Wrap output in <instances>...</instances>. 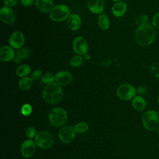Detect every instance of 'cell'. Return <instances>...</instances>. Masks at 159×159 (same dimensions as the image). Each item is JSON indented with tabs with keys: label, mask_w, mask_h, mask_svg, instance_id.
<instances>
[{
	"label": "cell",
	"mask_w": 159,
	"mask_h": 159,
	"mask_svg": "<svg viewBox=\"0 0 159 159\" xmlns=\"http://www.w3.org/2000/svg\"><path fill=\"white\" fill-rule=\"evenodd\" d=\"M137 90L135 87L129 83L120 84L117 89V97L122 101L132 99L136 95Z\"/></svg>",
	"instance_id": "obj_7"
},
{
	"label": "cell",
	"mask_w": 159,
	"mask_h": 159,
	"mask_svg": "<svg viewBox=\"0 0 159 159\" xmlns=\"http://www.w3.org/2000/svg\"><path fill=\"white\" fill-rule=\"evenodd\" d=\"M0 19L6 24H11L16 20V15L11 7L4 6L0 9Z\"/></svg>",
	"instance_id": "obj_10"
},
{
	"label": "cell",
	"mask_w": 159,
	"mask_h": 159,
	"mask_svg": "<svg viewBox=\"0 0 159 159\" xmlns=\"http://www.w3.org/2000/svg\"><path fill=\"white\" fill-rule=\"evenodd\" d=\"M35 6L42 12H48L53 7V0H35Z\"/></svg>",
	"instance_id": "obj_17"
},
{
	"label": "cell",
	"mask_w": 159,
	"mask_h": 159,
	"mask_svg": "<svg viewBox=\"0 0 159 159\" xmlns=\"http://www.w3.org/2000/svg\"><path fill=\"white\" fill-rule=\"evenodd\" d=\"M18 0H4V4L7 7H13L16 6Z\"/></svg>",
	"instance_id": "obj_31"
},
{
	"label": "cell",
	"mask_w": 159,
	"mask_h": 159,
	"mask_svg": "<svg viewBox=\"0 0 159 159\" xmlns=\"http://www.w3.org/2000/svg\"><path fill=\"white\" fill-rule=\"evenodd\" d=\"M24 42V35L20 31H16L13 32L9 39V43L10 46L15 49H19L22 48Z\"/></svg>",
	"instance_id": "obj_12"
},
{
	"label": "cell",
	"mask_w": 159,
	"mask_h": 159,
	"mask_svg": "<svg viewBox=\"0 0 159 159\" xmlns=\"http://www.w3.org/2000/svg\"><path fill=\"white\" fill-rule=\"evenodd\" d=\"M83 61V58L81 57V55H76L71 57V58L70 60V64L71 66L73 67H78L80 66Z\"/></svg>",
	"instance_id": "obj_25"
},
{
	"label": "cell",
	"mask_w": 159,
	"mask_h": 159,
	"mask_svg": "<svg viewBox=\"0 0 159 159\" xmlns=\"http://www.w3.org/2000/svg\"><path fill=\"white\" fill-rule=\"evenodd\" d=\"M111 1H114V2H119V1H120V0H111Z\"/></svg>",
	"instance_id": "obj_36"
},
{
	"label": "cell",
	"mask_w": 159,
	"mask_h": 159,
	"mask_svg": "<svg viewBox=\"0 0 159 159\" xmlns=\"http://www.w3.org/2000/svg\"><path fill=\"white\" fill-rule=\"evenodd\" d=\"M98 22L99 26L102 30H107L110 26V20L108 17L104 14H101L98 16Z\"/></svg>",
	"instance_id": "obj_22"
},
{
	"label": "cell",
	"mask_w": 159,
	"mask_h": 159,
	"mask_svg": "<svg viewBox=\"0 0 159 159\" xmlns=\"http://www.w3.org/2000/svg\"><path fill=\"white\" fill-rule=\"evenodd\" d=\"M157 112H158V115H159V109H158V111H157Z\"/></svg>",
	"instance_id": "obj_38"
},
{
	"label": "cell",
	"mask_w": 159,
	"mask_h": 159,
	"mask_svg": "<svg viewBox=\"0 0 159 159\" xmlns=\"http://www.w3.org/2000/svg\"><path fill=\"white\" fill-rule=\"evenodd\" d=\"M34 141L36 145L39 148L48 149L53 145L54 139L51 133L47 131H41L36 134Z\"/></svg>",
	"instance_id": "obj_6"
},
{
	"label": "cell",
	"mask_w": 159,
	"mask_h": 159,
	"mask_svg": "<svg viewBox=\"0 0 159 159\" xmlns=\"http://www.w3.org/2000/svg\"><path fill=\"white\" fill-rule=\"evenodd\" d=\"M74 129L77 134H83L88 130V125L86 122H80L75 125Z\"/></svg>",
	"instance_id": "obj_24"
},
{
	"label": "cell",
	"mask_w": 159,
	"mask_h": 159,
	"mask_svg": "<svg viewBox=\"0 0 159 159\" xmlns=\"http://www.w3.org/2000/svg\"><path fill=\"white\" fill-rule=\"evenodd\" d=\"M81 24V19L77 14H71L67 19V25L72 31L78 30Z\"/></svg>",
	"instance_id": "obj_16"
},
{
	"label": "cell",
	"mask_w": 159,
	"mask_h": 159,
	"mask_svg": "<svg viewBox=\"0 0 159 159\" xmlns=\"http://www.w3.org/2000/svg\"><path fill=\"white\" fill-rule=\"evenodd\" d=\"M87 7L93 14H101L104 8V0H88Z\"/></svg>",
	"instance_id": "obj_15"
},
{
	"label": "cell",
	"mask_w": 159,
	"mask_h": 159,
	"mask_svg": "<svg viewBox=\"0 0 159 159\" xmlns=\"http://www.w3.org/2000/svg\"><path fill=\"white\" fill-rule=\"evenodd\" d=\"M19 88L22 90H27L33 85V80L29 77H23L19 81Z\"/></svg>",
	"instance_id": "obj_21"
},
{
	"label": "cell",
	"mask_w": 159,
	"mask_h": 159,
	"mask_svg": "<svg viewBox=\"0 0 159 159\" xmlns=\"http://www.w3.org/2000/svg\"><path fill=\"white\" fill-rule=\"evenodd\" d=\"M55 75H53L52 73H47L42 76L41 80L43 83L48 84L53 83L55 81Z\"/></svg>",
	"instance_id": "obj_26"
},
{
	"label": "cell",
	"mask_w": 159,
	"mask_h": 159,
	"mask_svg": "<svg viewBox=\"0 0 159 159\" xmlns=\"http://www.w3.org/2000/svg\"><path fill=\"white\" fill-rule=\"evenodd\" d=\"M35 0H20V3L23 6L29 7L32 5Z\"/></svg>",
	"instance_id": "obj_32"
},
{
	"label": "cell",
	"mask_w": 159,
	"mask_h": 159,
	"mask_svg": "<svg viewBox=\"0 0 159 159\" xmlns=\"http://www.w3.org/2000/svg\"><path fill=\"white\" fill-rule=\"evenodd\" d=\"M63 96V90L61 86L55 82L48 84L43 90V99L48 104H57L61 101Z\"/></svg>",
	"instance_id": "obj_2"
},
{
	"label": "cell",
	"mask_w": 159,
	"mask_h": 159,
	"mask_svg": "<svg viewBox=\"0 0 159 159\" xmlns=\"http://www.w3.org/2000/svg\"><path fill=\"white\" fill-rule=\"evenodd\" d=\"M157 102H158V105H159V95H158V98H157Z\"/></svg>",
	"instance_id": "obj_37"
},
{
	"label": "cell",
	"mask_w": 159,
	"mask_h": 159,
	"mask_svg": "<svg viewBox=\"0 0 159 159\" xmlns=\"http://www.w3.org/2000/svg\"><path fill=\"white\" fill-rule=\"evenodd\" d=\"M72 48L73 52L80 55H84L88 50V44L86 40L83 37H76L73 41Z\"/></svg>",
	"instance_id": "obj_8"
},
{
	"label": "cell",
	"mask_w": 159,
	"mask_h": 159,
	"mask_svg": "<svg viewBox=\"0 0 159 159\" xmlns=\"http://www.w3.org/2000/svg\"><path fill=\"white\" fill-rule=\"evenodd\" d=\"M68 116L66 111L62 107L53 108L49 113L50 123L55 127H62L66 122Z\"/></svg>",
	"instance_id": "obj_4"
},
{
	"label": "cell",
	"mask_w": 159,
	"mask_h": 159,
	"mask_svg": "<svg viewBox=\"0 0 159 159\" xmlns=\"http://www.w3.org/2000/svg\"><path fill=\"white\" fill-rule=\"evenodd\" d=\"M60 140L64 143H70L73 141L76 136L74 127L69 125L62 127L59 132Z\"/></svg>",
	"instance_id": "obj_9"
},
{
	"label": "cell",
	"mask_w": 159,
	"mask_h": 159,
	"mask_svg": "<svg viewBox=\"0 0 159 159\" xmlns=\"http://www.w3.org/2000/svg\"><path fill=\"white\" fill-rule=\"evenodd\" d=\"M140 19H141L142 24H147V22L148 21V17L147 15L143 14V16H142Z\"/></svg>",
	"instance_id": "obj_33"
},
{
	"label": "cell",
	"mask_w": 159,
	"mask_h": 159,
	"mask_svg": "<svg viewBox=\"0 0 159 159\" xmlns=\"http://www.w3.org/2000/svg\"><path fill=\"white\" fill-rule=\"evenodd\" d=\"M142 124L148 131H154L159 126V115L155 110H148L142 116Z\"/></svg>",
	"instance_id": "obj_3"
},
{
	"label": "cell",
	"mask_w": 159,
	"mask_h": 159,
	"mask_svg": "<svg viewBox=\"0 0 159 159\" xmlns=\"http://www.w3.org/2000/svg\"><path fill=\"white\" fill-rule=\"evenodd\" d=\"M158 149H159V143H158Z\"/></svg>",
	"instance_id": "obj_39"
},
{
	"label": "cell",
	"mask_w": 159,
	"mask_h": 159,
	"mask_svg": "<svg viewBox=\"0 0 159 159\" xmlns=\"http://www.w3.org/2000/svg\"><path fill=\"white\" fill-rule=\"evenodd\" d=\"M30 55V51L28 48H20L17 49L14 58V61L16 63H20L22 59L27 58Z\"/></svg>",
	"instance_id": "obj_20"
},
{
	"label": "cell",
	"mask_w": 159,
	"mask_h": 159,
	"mask_svg": "<svg viewBox=\"0 0 159 159\" xmlns=\"http://www.w3.org/2000/svg\"><path fill=\"white\" fill-rule=\"evenodd\" d=\"M36 144L35 141L31 139H27L23 142L21 145L20 152L25 158H30L33 156L35 152Z\"/></svg>",
	"instance_id": "obj_11"
},
{
	"label": "cell",
	"mask_w": 159,
	"mask_h": 159,
	"mask_svg": "<svg viewBox=\"0 0 159 159\" xmlns=\"http://www.w3.org/2000/svg\"><path fill=\"white\" fill-rule=\"evenodd\" d=\"M42 72L41 70H36L35 71H34L31 75V78L33 80H37L39 78H42Z\"/></svg>",
	"instance_id": "obj_29"
},
{
	"label": "cell",
	"mask_w": 159,
	"mask_h": 159,
	"mask_svg": "<svg viewBox=\"0 0 159 159\" xmlns=\"http://www.w3.org/2000/svg\"><path fill=\"white\" fill-rule=\"evenodd\" d=\"M84 59H86V60H88V59H89V58H90V57H89V55H88L87 53H86V54H84Z\"/></svg>",
	"instance_id": "obj_34"
},
{
	"label": "cell",
	"mask_w": 159,
	"mask_h": 159,
	"mask_svg": "<svg viewBox=\"0 0 159 159\" xmlns=\"http://www.w3.org/2000/svg\"><path fill=\"white\" fill-rule=\"evenodd\" d=\"M152 25L155 28L159 29V12L154 15L152 19Z\"/></svg>",
	"instance_id": "obj_30"
},
{
	"label": "cell",
	"mask_w": 159,
	"mask_h": 159,
	"mask_svg": "<svg viewBox=\"0 0 159 159\" xmlns=\"http://www.w3.org/2000/svg\"><path fill=\"white\" fill-rule=\"evenodd\" d=\"M157 133H158V136H159V126H158V129H157Z\"/></svg>",
	"instance_id": "obj_35"
},
{
	"label": "cell",
	"mask_w": 159,
	"mask_h": 159,
	"mask_svg": "<svg viewBox=\"0 0 159 159\" xmlns=\"http://www.w3.org/2000/svg\"><path fill=\"white\" fill-rule=\"evenodd\" d=\"M111 11L114 16L117 17H122L127 11V5L124 2H117L112 6Z\"/></svg>",
	"instance_id": "obj_18"
},
{
	"label": "cell",
	"mask_w": 159,
	"mask_h": 159,
	"mask_svg": "<svg viewBox=\"0 0 159 159\" xmlns=\"http://www.w3.org/2000/svg\"><path fill=\"white\" fill-rule=\"evenodd\" d=\"M31 68L29 65L24 64L19 66L16 69V74L18 76L23 78L26 77L27 75H29L30 73Z\"/></svg>",
	"instance_id": "obj_23"
},
{
	"label": "cell",
	"mask_w": 159,
	"mask_h": 159,
	"mask_svg": "<svg viewBox=\"0 0 159 159\" xmlns=\"http://www.w3.org/2000/svg\"><path fill=\"white\" fill-rule=\"evenodd\" d=\"M70 10L65 4H58L53 7L50 12V18L54 22H61L68 18Z\"/></svg>",
	"instance_id": "obj_5"
},
{
	"label": "cell",
	"mask_w": 159,
	"mask_h": 159,
	"mask_svg": "<svg viewBox=\"0 0 159 159\" xmlns=\"http://www.w3.org/2000/svg\"><path fill=\"white\" fill-rule=\"evenodd\" d=\"M25 132L26 136L30 139L35 138V137L36 135V130H35V128H34L33 127H28L25 129Z\"/></svg>",
	"instance_id": "obj_28"
},
{
	"label": "cell",
	"mask_w": 159,
	"mask_h": 159,
	"mask_svg": "<svg viewBox=\"0 0 159 159\" xmlns=\"http://www.w3.org/2000/svg\"><path fill=\"white\" fill-rule=\"evenodd\" d=\"M155 36L154 28L148 24H141L135 32V39L137 43L143 47L151 45L154 41Z\"/></svg>",
	"instance_id": "obj_1"
},
{
	"label": "cell",
	"mask_w": 159,
	"mask_h": 159,
	"mask_svg": "<svg viewBox=\"0 0 159 159\" xmlns=\"http://www.w3.org/2000/svg\"><path fill=\"white\" fill-rule=\"evenodd\" d=\"M55 81L61 86L70 84L73 79L72 75L68 71H61L55 75Z\"/></svg>",
	"instance_id": "obj_13"
},
{
	"label": "cell",
	"mask_w": 159,
	"mask_h": 159,
	"mask_svg": "<svg viewBox=\"0 0 159 159\" xmlns=\"http://www.w3.org/2000/svg\"><path fill=\"white\" fill-rule=\"evenodd\" d=\"M21 114L24 116H29L32 112V106L29 104H24L20 108Z\"/></svg>",
	"instance_id": "obj_27"
},
{
	"label": "cell",
	"mask_w": 159,
	"mask_h": 159,
	"mask_svg": "<svg viewBox=\"0 0 159 159\" xmlns=\"http://www.w3.org/2000/svg\"><path fill=\"white\" fill-rule=\"evenodd\" d=\"M132 104L135 110L137 111H142L145 109L147 102L145 99L141 96H135L132 99Z\"/></svg>",
	"instance_id": "obj_19"
},
{
	"label": "cell",
	"mask_w": 159,
	"mask_h": 159,
	"mask_svg": "<svg viewBox=\"0 0 159 159\" xmlns=\"http://www.w3.org/2000/svg\"><path fill=\"white\" fill-rule=\"evenodd\" d=\"M16 53L12 47L8 45L2 46L0 48V60L2 62H7L14 60Z\"/></svg>",
	"instance_id": "obj_14"
}]
</instances>
